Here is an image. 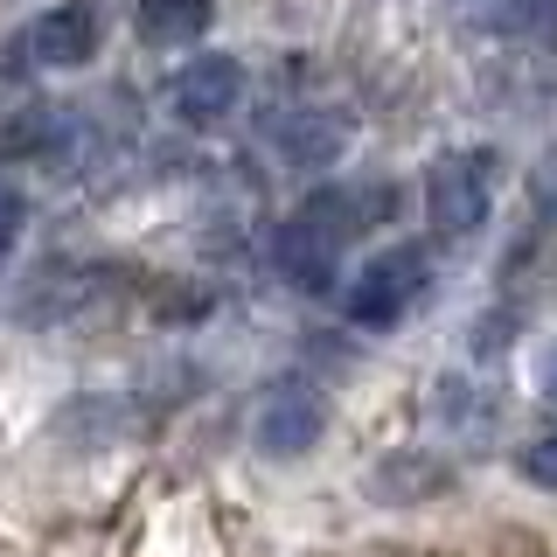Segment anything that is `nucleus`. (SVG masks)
I'll return each mask as SVG.
<instances>
[{
	"mask_svg": "<svg viewBox=\"0 0 557 557\" xmlns=\"http://www.w3.org/2000/svg\"><path fill=\"white\" fill-rule=\"evenodd\" d=\"M383 188H356V182H327L313 196L293 202V216L272 231V272L293 293H335L342 258L356 251V237L383 216Z\"/></svg>",
	"mask_w": 557,
	"mask_h": 557,
	"instance_id": "f257e3e1",
	"label": "nucleus"
},
{
	"mask_svg": "<svg viewBox=\"0 0 557 557\" xmlns=\"http://www.w3.org/2000/svg\"><path fill=\"white\" fill-rule=\"evenodd\" d=\"M104 49V14L98 0H49V8H35L22 28H14L8 57H0V77H63V70H84L98 63Z\"/></svg>",
	"mask_w": 557,
	"mask_h": 557,
	"instance_id": "f03ea898",
	"label": "nucleus"
},
{
	"mask_svg": "<svg viewBox=\"0 0 557 557\" xmlns=\"http://www.w3.org/2000/svg\"><path fill=\"white\" fill-rule=\"evenodd\" d=\"M432 293V244H383L376 258H362L356 272H348L342 286V313L348 327H362V335H383V327L411 321L418 300Z\"/></svg>",
	"mask_w": 557,
	"mask_h": 557,
	"instance_id": "7ed1b4c3",
	"label": "nucleus"
},
{
	"mask_svg": "<svg viewBox=\"0 0 557 557\" xmlns=\"http://www.w3.org/2000/svg\"><path fill=\"white\" fill-rule=\"evenodd\" d=\"M495 182H502V161L487 147H453L425 168V223L440 244H460L474 237L487 216H495Z\"/></svg>",
	"mask_w": 557,
	"mask_h": 557,
	"instance_id": "20e7f679",
	"label": "nucleus"
},
{
	"mask_svg": "<svg viewBox=\"0 0 557 557\" xmlns=\"http://www.w3.org/2000/svg\"><path fill=\"white\" fill-rule=\"evenodd\" d=\"M244 91H251V77H244L237 57H223V49H196V57L168 77V112L182 119V126H196V133H216L223 119H237Z\"/></svg>",
	"mask_w": 557,
	"mask_h": 557,
	"instance_id": "39448f33",
	"label": "nucleus"
},
{
	"mask_svg": "<svg viewBox=\"0 0 557 557\" xmlns=\"http://www.w3.org/2000/svg\"><path fill=\"white\" fill-rule=\"evenodd\" d=\"M348 139H356V112H342V104H286V112L265 119L272 161H286V168H300V174L335 168L342 153H348Z\"/></svg>",
	"mask_w": 557,
	"mask_h": 557,
	"instance_id": "423d86ee",
	"label": "nucleus"
},
{
	"mask_svg": "<svg viewBox=\"0 0 557 557\" xmlns=\"http://www.w3.org/2000/svg\"><path fill=\"white\" fill-rule=\"evenodd\" d=\"M321 432H327V391L307 376H286L251 418V440L265 460H300V453L321 446Z\"/></svg>",
	"mask_w": 557,
	"mask_h": 557,
	"instance_id": "0eeeda50",
	"label": "nucleus"
},
{
	"mask_svg": "<svg viewBox=\"0 0 557 557\" xmlns=\"http://www.w3.org/2000/svg\"><path fill=\"white\" fill-rule=\"evenodd\" d=\"M209 22H216V0H133V28L147 49H196Z\"/></svg>",
	"mask_w": 557,
	"mask_h": 557,
	"instance_id": "6e6552de",
	"label": "nucleus"
},
{
	"mask_svg": "<svg viewBox=\"0 0 557 557\" xmlns=\"http://www.w3.org/2000/svg\"><path fill=\"white\" fill-rule=\"evenodd\" d=\"M22 231H28V182H22V168L0 153V258L22 244Z\"/></svg>",
	"mask_w": 557,
	"mask_h": 557,
	"instance_id": "1a4fd4ad",
	"label": "nucleus"
},
{
	"mask_svg": "<svg viewBox=\"0 0 557 557\" xmlns=\"http://www.w3.org/2000/svg\"><path fill=\"white\" fill-rule=\"evenodd\" d=\"M509 28L522 35V42H536V49H557V0H509Z\"/></svg>",
	"mask_w": 557,
	"mask_h": 557,
	"instance_id": "9d476101",
	"label": "nucleus"
},
{
	"mask_svg": "<svg viewBox=\"0 0 557 557\" xmlns=\"http://www.w3.org/2000/svg\"><path fill=\"white\" fill-rule=\"evenodd\" d=\"M530 209H536L544 231H557V153H550V161H536V174H530Z\"/></svg>",
	"mask_w": 557,
	"mask_h": 557,
	"instance_id": "9b49d317",
	"label": "nucleus"
},
{
	"mask_svg": "<svg viewBox=\"0 0 557 557\" xmlns=\"http://www.w3.org/2000/svg\"><path fill=\"white\" fill-rule=\"evenodd\" d=\"M522 481H536V487H557V432H544L536 446H522Z\"/></svg>",
	"mask_w": 557,
	"mask_h": 557,
	"instance_id": "f8f14e48",
	"label": "nucleus"
},
{
	"mask_svg": "<svg viewBox=\"0 0 557 557\" xmlns=\"http://www.w3.org/2000/svg\"><path fill=\"white\" fill-rule=\"evenodd\" d=\"M536 391L557 405V342H544V356H536Z\"/></svg>",
	"mask_w": 557,
	"mask_h": 557,
	"instance_id": "ddd939ff",
	"label": "nucleus"
}]
</instances>
